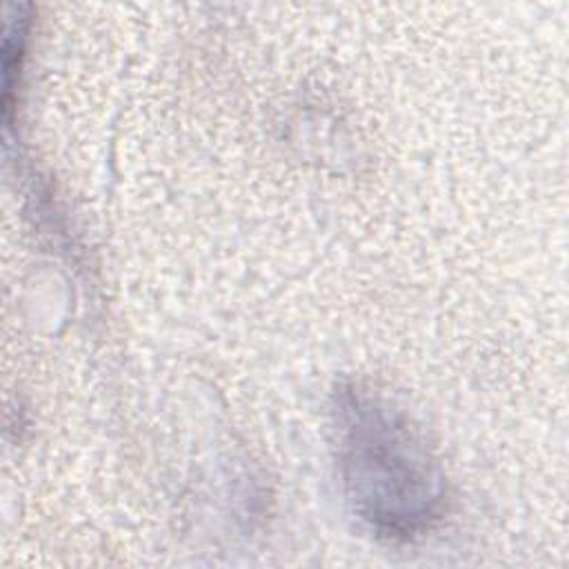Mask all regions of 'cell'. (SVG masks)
Masks as SVG:
<instances>
[{"mask_svg":"<svg viewBox=\"0 0 569 569\" xmlns=\"http://www.w3.org/2000/svg\"><path fill=\"white\" fill-rule=\"evenodd\" d=\"M333 447L353 513L378 536L411 540L445 513V476L411 422L387 400L345 387L333 405Z\"/></svg>","mask_w":569,"mask_h":569,"instance_id":"cell-1","label":"cell"}]
</instances>
